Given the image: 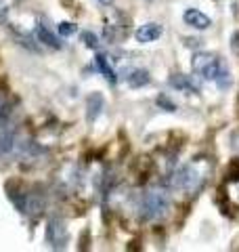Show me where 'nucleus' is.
I'll use <instances>...</instances> for the list:
<instances>
[{"label":"nucleus","instance_id":"nucleus-10","mask_svg":"<svg viewBox=\"0 0 239 252\" xmlns=\"http://www.w3.org/2000/svg\"><path fill=\"white\" fill-rule=\"evenodd\" d=\"M36 38L40 44H46V46H51V49H63V44L59 42V38L55 36V32H51L49 26L42 21L36 26Z\"/></svg>","mask_w":239,"mask_h":252},{"label":"nucleus","instance_id":"nucleus-12","mask_svg":"<svg viewBox=\"0 0 239 252\" xmlns=\"http://www.w3.org/2000/svg\"><path fill=\"white\" fill-rule=\"evenodd\" d=\"M44 208V198L40 193H28L26 198V206H23V215L28 217H38Z\"/></svg>","mask_w":239,"mask_h":252},{"label":"nucleus","instance_id":"nucleus-14","mask_svg":"<svg viewBox=\"0 0 239 252\" xmlns=\"http://www.w3.org/2000/svg\"><path fill=\"white\" fill-rule=\"evenodd\" d=\"M94 63H97V67L101 69V74L107 78V82H109V84H116V82H118V74H116V69L111 67V63L107 61L105 55H101V53H99L97 57H94Z\"/></svg>","mask_w":239,"mask_h":252},{"label":"nucleus","instance_id":"nucleus-20","mask_svg":"<svg viewBox=\"0 0 239 252\" xmlns=\"http://www.w3.org/2000/svg\"><path fill=\"white\" fill-rule=\"evenodd\" d=\"M231 46H233V51H235V53H239V32L233 36V44H231Z\"/></svg>","mask_w":239,"mask_h":252},{"label":"nucleus","instance_id":"nucleus-21","mask_svg":"<svg viewBox=\"0 0 239 252\" xmlns=\"http://www.w3.org/2000/svg\"><path fill=\"white\" fill-rule=\"evenodd\" d=\"M99 2H101L103 6H111V4H114V2H116V0H99Z\"/></svg>","mask_w":239,"mask_h":252},{"label":"nucleus","instance_id":"nucleus-9","mask_svg":"<svg viewBox=\"0 0 239 252\" xmlns=\"http://www.w3.org/2000/svg\"><path fill=\"white\" fill-rule=\"evenodd\" d=\"M103 109H105V97L101 93H92L89 101H86V122L89 124L97 122V118L103 114Z\"/></svg>","mask_w":239,"mask_h":252},{"label":"nucleus","instance_id":"nucleus-1","mask_svg":"<svg viewBox=\"0 0 239 252\" xmlns=\"http://www.w3.org/2000/svg\"><path fill=\"white\" fill-rule=\"evenodd\" d=\"M210 172H212V162L208 158H197V160L185 164V166L172 168L168 177H164V185L172 189V191H185L193 195L206 185Z\"/></svg>","mask_w":239,"mask_h":252},{"label":"nucleus","instance_id":"nucleus-17","mask_svg":"<svg viewBox=\"0 0 239 252\" xmlns=\"http://www.w3.org/2000/svg\"><path fill=\"white\" fill-rule=\"evenodd\" d=\"M214 82H216V86H218L220 91L229 89V86H231V74H229V69H227V67H222V69H220V74H218V78H216Z\"/></svg>","mask_w":239,"mask_h":252},{"label":"nucleus","instance_id":"nucleus-4","mask_svg":"<svg viewBox=\"0 0 239 252\" xmlns=\"http://www.w3.org/2000/svg\"><path fill=\"white\" fill-rule=\"evenodd\" d=\"M67 240H69V235H67L65 223L61 219H51L49 225H46V242H49V246L55 250L65 248Z\"/></svg>","mask_w":239,"mask_h":252},{"label":"nucleus","instance_id":"nucleus-16","mask_svg":"<svg viewBox=\"0 0 239 252\" xmlns=\"http://www.w3.org/2000/svg\"><path fill=\"white\" fill-rule=\"evenodd\" d=\"M57 32H59V34L61 36H74L76 34V32H78V26H76V23H71V21H61L59 23V26H57Z\"/></svg>","mask_w":239,"mask_h":252},{"label":"nucleus","instance_id":"nucleus-15","mask_svg":"<svg viewBox=\"0 0 239 252\" xmlns=\"http://www.w3.org/2000/svg\"><path fill=\"white\" fill-rule=\"evenodd\" d=\"M227 198L235 208H239V179H231L227 183Z\"/></svg>","mask_w":239,"mask_h":252},{"label":"nucleus","instance_id":"nucleus-18","mask_svg":"<svg viewBox=\"0 0 239 252\" xmlns=\"http://www.w3.org/2000/svg\"><path fill=\"white\" fill-rule=\"evenodd\" d=\"M82 42H84V46H89V49H92V51H97L99 49V38L92 34V32H82Z\"/></svg>","mask_w":239,"mask_h":252},{"label":"nucleus","instance_id":"nucleus-5","mask_svg":"<svg viewBox=\"0 0 239 252\" xmlns=\"http://www.w3.org/2000/svg\"><path fill=\"white\" fill-rule=\"evenodd\" d=\"M17 128L15 126L4 124L0 128V158H6L11 156L15 149H17Z\"/></svg>","mask_w":239,"mask_h":252},{"label":"nucleus","instance_id":"nucleus-8","mask_svg":"<svg viewBox=\"0 0 239 252\" xmlns=\"http://www.w3.org/2000/svg\"><path fill=\"white\" fill-rule=\"evenodd\" d=\"M182 21H185L189 28H195V30H208L212 26V19L199 9H187L182 13Z\"/></svg>","mask_w":239,"mask_h":252},{"label":"nucleus","instance_id":"nucleus-19","mask_svg":"<svg viewBox=\"0 0 239 252\" xmlns=\"http://www.w3.org/2000/svg\"><path fill=\"white\" fill-rule=\"evenodd\" d=\"M157 105L166 107V112H177V105H174L172 101L166 97V94H159V97H157Z\"/></svg>","mask_w":239,"mask_h":252},{"label":"nucleus","instance_id":"nucleus-7","mask_svg":"<svg viewBox=\"0 0 239 252\" xmlns=\"http://www.w3.org/2000/svg\"><path fill=\"white\" fill-rule=\"evenodd\" d=\"M162 34H164V28L159 23H145V26H141L134 32V38L141 44H149V42H155L157 38H162Z\"/></svg>","mask_w":239,"mask_h":252},{"label":"nucleus","instance_id":"nucleus-13","mask_svg":"<svg viewBox=\"0 0 239 252\" xmlns=\"http://www.w3.org/2000/svg\"><path fill=\"white\" fill-rule=\"evenodd\" d=\"M126 82H128L132 89H141V86H147L151 82V76L147 69H130L128 76H126Z\"/></svg>","mask_w":239,"mask_h":252},{"label":"nucleus","instance_id":"nucleus-6","mask_svg":"<svg viewBox=\"0 0 239 252\" xmlns=\"http://www.w3.org/2000/svg\"><path fill=\"white\" fill-rule=\"evenodd\" d=\"M118 21H114V19H109L107 23H105V40L107 42H120L122 38L128 34V26H126V21L122 19V15H118L116 17Z\"/></svg>","mask_w":239,"mask_h":252},{"label":"nucleus","instance_id":"nucleus-11","mask_svg":"<svg viewBox=\"0 0 239 252\" xmlns=\"http://www.w3.org/2000/svg\"><path fill=\"white\" fill-rule=\"evenodd\" d=\"M170 86L172 89H177L185 94H193V93H199V86L193 82V78H189L185 74H174L170 78Z\"/></svg>","mask_w":239,"mask_h":252},{"label":"nucleus","instance_id":"nucleus-3","mask_svg":"<svg viewBox=\"0 0 239 252\" xmlns=\"http://www.w3.org/2000/svg\"><path fill=\"white\" fill-rule=\"evenodd\" d=\"M191 65H193V72L197 76H202L204 80H210V82L216 80L220 69L225 67L220 63V59L214 57V55H210V53H197L193 57V61H191Z\"/></svg>","mask_w":239,"mask_h":252},{"label":"nucleus","instance_id":"nucleus-2","mask_svg":"<svg viewBox=\"0 0 239 252\" xmlns=\"http://www.w3.org/2000/svg\"><path fill=\"white\" fill-rule=\"evenodd\" d=\"M137 210H139V217L141 220H159L168 215L170 210V198H168V191L164 187H153V189H147L145 193L139 198L137 204Z\"/></svg>","mask_w":239,"mask_h":252}]
</instances>
